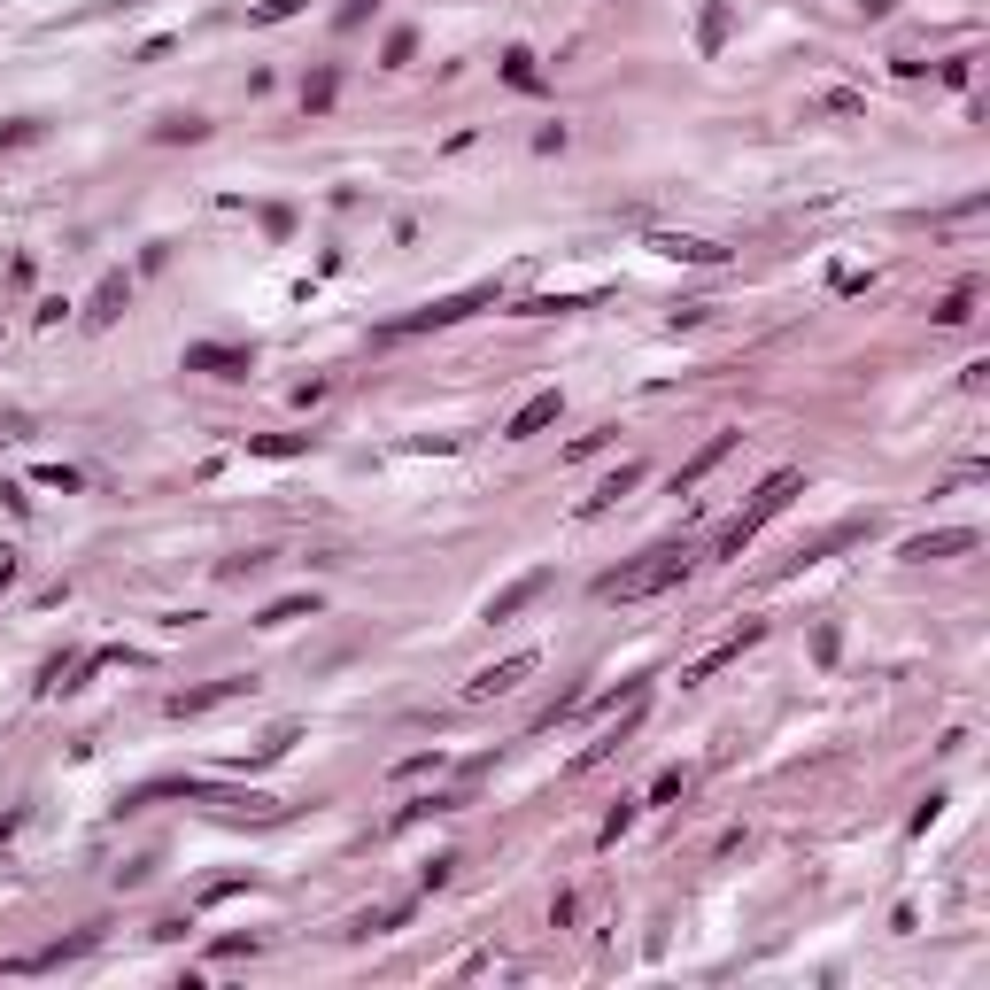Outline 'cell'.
<instances>
[{"label": "cell", "mask_w": 990, "mask_h": 990, "mask_svg": "<svg viewBox=\"0 0 990 990\" xmlns=\"http://www.w3.org/2000/svg\"><path fill=\"white\" fill-rule=\"evenodd\" d=\"M681 573H689V550H673V542H666V550H650L642 565H627V573H604V581H596V596H604V604H635V596L673 588Z\"/></svg>", "instance_id": "1"}, {"label": "cell", "mask_w": 990, "mask_h": 990, "mask_svg": "<svg viewBox=\"0 0 990 990\" xmlns=\"http://www.w3.org/2000/svg\"><path fill=\"white\" fill-rule=\"evenodd\" d=\"M789 495H797V472H774V480L758 488V503H751V511H743V519L728 526V534H720V550H743V542H751L758 526H766V519H774V511H782Z\"/></svg>", "instance_id": "2"}, {"label": "cell", "mask_w": 990, "mask_h": 990, "mask_svg": "<svg viewBox=\"0 0 990 990\" xmlns=\"http://www.w3.org/2000/svg\"><path fill=\"white\" fill-rule=\"evenodd\" d=\"M526 673H534V650H519V658H503V666H488V673H472V689H465V704H488V697H511Z\"/></svg>", "instance_id": "3"}, {"label": "cell", "mask_w": 990, "mask_h": 990, "mask_svg": "<svg viewBox=\"0 0 990 990\" xmlns=\"http://www.w3.org/2000/svg\"><path fill=\"white\" fill-rule=\"evenodd\" d=\"M480 302H495V287H465V294H449V302H434V310H418V318H403L395 333H426V325H457V318H472Z\"/></svg>", "instance_id": "4"}, {"label": "cell", "mask_w": 990, "mask_h": 990, "mask_svg": "<svg viewBox=\"0 0 990 990\" xmlns=\"http://www.w3.org/2000/svg\"><path fill=\"white\" fill-rule=\"evenodd\" d=\"M557 410H565V395H557V387H542V395H534V403H519V418H511V441H526V434H542V426H550Z\"/></svg>", "instance_id": "5"}, {"label": "cell", "mask_w": 990, "mask_h": 990, "mask_svg": "<svg viewBox=\"0 0 990 990\" xmlns=\"http://www.w3.org/2000/svg\"><path fill=\"white\" fill-rule=\"evenodd\" d=\"M960 550H975V526H944V534L905 542V557H960Z\"/></svg>", "instance_id": "6"}, {"label": "cell", "mask_w": 990, "mask_h": 990, "mask_svg": "<svg viewBox=\"0 0 990 990\" xmlns=\"http://www.w3.org/2000/svg\"><path fill=\"white\" fill-rule=\"evenodd\" d=\"M728 449H735V434H712V441H704V449H697V457H689V465L673 472V495H681V488H697V480H704V472H712V465H720Z\"/></svg>", "instance_id": "7"}, {"label": "cell", "mask_w": 990, "mask_h": 990, "mask_svg": "<svg viewBox=\"0 0 990 990\" xmlns=\"http://www.w3.org/2000/svg\"><path fill=\"white\" fill-rule=\"evenodd\" d=\"M542 588H550V573H526V581H511V588H503V596L488 604V619H511V612H526V604H534Z\"/></svg>", "instance_id": "8"}, {"label": "cell", "mask_w": 990, "mask_h": 990, "mask_svg": "<svg viewBox=\"0 0 990 990\" xmlns=\"http://www.w3.org/2000/svg\"><path fill=\"white\" fill-rule=\"evenodd\" d=\"M240 681H209V689H186V697H171V720H194V712H209V704H225Z\"/></svg>", "instance_id": "9"}, {"label": "cell", "mask_w": 990, "mask_h": 990, "mask_svg": "<svg viewBox=\"0 0 990 990\" xmlns=\"http://www.w3.org/2000/svg\"><path fill=\"white\" fill-rule=\"evenodd\" d=\"M310 612H318L310 596H287V604H271V612H263V627H287V619H310Z\"/></svg>", "instance_id": "10"}, {"label": "cell", "mask_w": 990, "mask_h": 990, "mask_svg": "<svg viewBox=\"0 0 990 990\" xmlns=\"http://www.w3.org/2000/svg\"><path fill=\"white\" fill-rule=\"evenodd\" d=\"M635 480H642V465H619L612 480H604V495H596V503H612V495H627V488H635Z\"/></svg>", "instance_id": "11"}, {"label": "cell", "mask_w": 990, "mask_h": 990, "mask_svg": "<svg viewBox=\"0 0 990 990\" xmlns=\"http://www.w3.org/2000/svg\"><path fill=\"white\" fill-rule=\"evenodd\" d=\"M302 0H263V24H279V16H294Z\"/></svg>", "instance_id": "12"}]
</instances>
